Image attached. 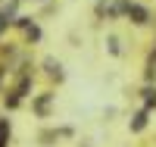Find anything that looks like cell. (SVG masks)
Segmentation results:
<instances>
[{"instance_id": "1", "label": "cell", "mask_w": 156, "mask_h": 147, "mask_svg": "<svg viewBox=\"0 0 156 147\" xmlns=\"http://www.w3.org/2000/svg\"><path fill=\"white\" fill-rule=\"evenodd\" d=\"M125 9L131 13V16H134V22H147V13L140 9V6H131V3H125Z\"/></svg>"}]
</instances>
